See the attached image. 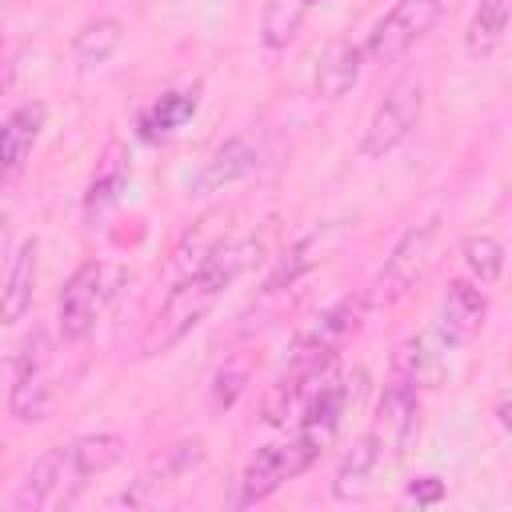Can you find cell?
I'll list each match as a JSON object with an SVG mask.
<instances>
[{"label": "cell", "mask_w": 512, "mask_h": 512, "mask_svg": "<svg viewBox=\"0 0 512 512\" xmlns=\"http://www.w3.org/2000/svg\"><path fill=\"white\" fill-rule=\"evenodd\" d=\"M308 12H312L308 0H264V8H260V44L272 48V52L288 48L300 36Z\"/></svg>", "instance_id": "cb8c5ba5"}, {"label": "cell", "mask_w": 512, "mask_h": 512, "mask_svg": "<svg viewBox=\"0 0 512 512\" xmlns=\"http://www.w3.org/2000/svg\"><path fill=\"white\" fill-rule=\"evenodd\" d=\"M316 460H320V456H316L296 432H292L288 440H280V444H264V448L244 464V472H240V480H236L232 504H236V508H252V504H260V500H268L284 480H296V476L308 472Z\"/></svg>", "instance_id": "5b68a950"}, {"label": "cell", "mask_w": 512, "mask_h": 512, "mask_svg": "<svg viewBox=\"0 0 512 512\" xmlns=\"http://www.w3.org/2000/svg\"><path fill=\"white\" fill-rule=\"evenodd\" d=\"M116 284H120V268L116 264H108V260H84L64 280V288L56 296V332H60V340L80 344L96 328V320H100L104 304L112 300Z\"/></svg>", "instance_id": "3957f363"}, {"label": "cell", "mask_w": 512, "mask_h": 512, "mask_svg": "<svg viewBox=\"0 0 512 512\" xmlns=\"http://www.w3.org/2000/svg\"><path fill=\"white\" fill-rule=\"evenodd\" d=\"M308 4H312V8H316V4H324V0H308Z\"/></svg>", "instance_id": "4dcf8cb0"}, {"label": "cell", "mask_w": 512, "mask_h": 512, "mask_svg": "<svg viewBox=\"0 0 512 512\" xmlns=\"http://www.w3.org/2000/svg\"><path fill=\"white\" fill-rule=\"evenodd\" d=\"M64 448H68V468H72L76 488H84L92 476H104L108 468H116L128 452L120 432H88V436H80Z\"/></svg>", "instance_id": "ffe728a7"}, {"label": "cell", "mask_w": 512, "mask_h": 512, "mask_svg": "<svg viewBox=\"0 0 512 512\" xmlns=\"http://www.w3.org/2000/svg\"><path fill=\"white\" fill-rule=\"evenodd\" d=\"M460 256H464V268L476 276V284H496L500 272H504V244L488 232H472L460 240Z\"/></svg>", "instance_id": "d4e9b609"}, {"label": "cell", "mask_w": 512, "mask_h": 512, "mask_svg": "<svg viewBox=\"0 0 512 512\" xmlns=\"http://www.w3.org/2000/svg\"><path fill=\"white\" fill-rule=\"evenodd\" d=\"M380 460H384L380 436H376V432H360V436L344 448V456L336 460L332 496H336V500H356V496H364V488H368V480H372V472H376Z\"/></svg>", "instance_id": "d6986e66"}, {"label": "cell", "mask_w": 512, "mask_h": 512, "mask_svg": "<svg viewBox=\"0 0 512 512\" xmlns=\"http://www.w3.org/2000/svg\"><path fill=\"white\" fill-rule=\"evenodd\" d=\"M332 240H336V228H332V224H328V228H316V232H308V236H300V240L276 260V268L268 272V280H264V296H276V292L292 288L304 272H312V268L324 260V252H328Z\"/></svg>", "instance_id": "7402d4cb"}, {"label": "cell", "mask_w": 512, "mask_h": 512, "mask_svg": "<svg viewBox=\"0 0 512 512\" xmlns=\"http://www.w3.org/2000/svg\"><path fill=\"white\" fill-rule=\"evenodd\" d=\"M0 284H4V280H0Z\"/></svg>", "instance_id": "d6a6232c"}, {"label": "cell", "mask_w": 512, "mask_h": 512, "mask_svg": "<svg viewBox=\"0 0 512 512\" xmlns=\"http://www.w3.org/2000/svg\"><path fill=\"white\" fill-rule=\"evenodd\" d=\"M444 480L440 476H416V480H408V488H404V500L408 504H420V508H428V504H440L444 500Z\"/></svg>", "instance_id": "83f0119b"}, {"label": "cell", "mask_w": 512, "mask_h": 512, "mask_svg": "<svg viewBox=\"0 0 512 512\" xmlns=\"http://www.w3.org/2000/svg\"><path fill=\"white\" fill-rule=\"evenodd\" d=\"M496 420H500V428L508 432V392L496 396Z\"/></svg>", "instance_id": "f1b7e54d"}, {"label": "cell", "mask_w": 512, "mask_h": 512, "mask_svg": "<svg viewBox=\"0 0 512 512\" xmlns=\"http://www.w3.org/2000/svg\"><path fill=\"white\" fill-rule=\"evenodd\" d=\"M36 276H40V240L28 236V240H20V248L12 256V268L0 284V324H20L32 312Z\"/></svg>", "instance_id": "2e32d148"}, {"label": "cell", "mask_w": 512, "mask_h": 512, "mask_svg": "<svg viewBox=\"0 0 512 512\" xmlns=\"http://www.w3.org/2000/svg\"><path fill=\"white\" fill-rule=\"evenodd\" d=\"M200 108V88H176V92H164L160 100H152L140 116H136V136L156 144V140H168L176 136Z\"/></svg>", "instance_id": "ac0fdd59"}, {"label": "cell", "mask_w": 512, "mask_h": 512, "mask_svg": "<svg viewBox=\"0 0 512 512\" xmlns=\"http://www.w3.org/2000/svg\"><path fill=\"white\" fill-rule=\"evenodd\" d=\"M364 308H368L364 296H344V300L328 304V308L296 336L292 356H340V348L348 344V336L360 332Z\"/></svg>", "instance_id": "8fae6325"}, {"label": "cell", "mask_w": 512, "mask_h": 512, "mask_svg": "<svg viewBox=\"0 0 512 512\" xmlns=\"http://www.w3.org/2000/svg\"><path fill=\"white\" fill-rule=\"evenodd\" d=\"M128 180H132L128 148H124L120 140H112V144L104 148V156L96 160V172H92V180H88V192H84V220L96 224L104 212H112V208L120 204Z\"/></svg>", "instance_id": "9a60e30c"}, {"label": "cell", "mask_w": 512, "mask_h": 512, "mask_svg": "<svg viewBox=\"0 0 512 512\" xmlns=\"http://www.w3.org/2000/svg\"><path fill=\"white\" fill-rule=\"evenodd\" d=\"M0 48H4V32H0Z\"/></svg>", "instance_id": "1f68e13d"}, {"label": "cell", "mask_w": 512, "mask_h": 512, "mask_svg": "<svg viewBox=\"0 0 512 512\" xmlns=\"http://www.w3.org/2000/svg\"><path fill=\"white\" fill-rule=\"evenodd\" d=\"M416 428H420V384L392 372V380L380 392L376 428L372 432L380 436L384 448H392L396 456H404L408 444H412V436H416Z\"/></svg>", "instance_id": "9c48e42d"}, {"label": "cell", "mask_w": 512, "mask_h": 512, "mask_svg": "<svg viewBox=\"0 0 512 512\" xmlns=\"http://www.w3.org/2000/svg\"><path fill=\"white\" fill-rule=\"evenodd\" d=\"M420 116H424V84H420L416 76L396 80V84L384 92V100L372 108L368 124H364L360 156L384 160L392 148H400V144L412 136V128L420 124Z\"/></svg>", "instance_id": "277c9868"}, {"label": "cell", "mask_w": 512, "mask_h": 512, "mask_svg": "<svg viewBox=\"0 0 512 512\" xmlns=\"http://www.w3.org/2000/svg\"><path fill=\"white\" fill-rule=\"evenodd\" d=\"M56 404V384H52V340L44 332H32L16 356V380L8 392V412L20 424L48 420Z\"/></svg>", "instance_id": "52a82bcc"}, {"label": "cell", "mask_w": 512, "mask_h": 512, "mask_svg": "<svg viewBox=\"0 0 512 512\" xmlns=\"http://www.w3.org/2000/svg\"><path fill=\"white\" fill-rule=\"evenodd\" d=\"M124 20L120 16H96V20H88V24H80L76 32H72V40H68V52H72V64L76 68H100V64H108L116 52H120V44H124Z\"/></svg>", "instance_id": "44dd1931"}, {"label": "cell", "mask_w": 512, "mask_h": 512, "mask_svg": "<svg viewBox=\"0 0 512 512\" xmlns=\"http://www.w3.org/2000/svg\"><path fill=\"white\" fill-rule=\"evenodd\" d=\"M444 16V0H396L368 32L364 56L372 64H396L416 40H424Z\"/></svg>", "instance_id": "8992f818"}, {"label": "cell", "mask_w": 512, "mask_h": 512, "mask_svg": "<svg viewBox=\"0 0 512 512\" xmlns=\"http://www.w3.org/2000/svg\"><path fill=\"white\" fill-rule=\"evenodd\" d=\"M248 380H252V360H248V356L224 360V364L212 372V380H208V408H212V412H228V408L244 396Z\"/></svg>", "instance_id": "484cf974"}, {"label": "cell", "mask_w": 512, "mask_h": 512, "mask_svg": "<svg viewBox=\"0 0 512 512\" xmlns=\"http://www.w3.org/2000/svg\"><path fill=\"white\" fill-rule=\"evenodd\" d=\"M256 164H260L256 148H252L244 136H228V140H224V144H216V148H212V156L200 164V172H196L192 188H196L200 196L224 192V188L240 184L244 176H252V172H256Z\"/></svg>", "instance_id": "5bb4252c"}, {"label": "cell", "mask_w": 512, "mask_h": 512, "mask_svg": "<svg viewBox=\"0 0 512 512\" xmlns=\"http://www.w3.org/2000/svg\"><path fill=\"white\" fill-rule=\"evenodd\" d=\"M436 244H440V220H428V224H416L408 228L392 252L384 256L380 272L372 276L368 292H364V304L372 308H388V304H400L432 268L436 260Z\"/></svg>", "instance_id": "7a4b0ae2"}, {"label": "cell", "mask_w": 512, "mask_h": 512, "mask_svg": "<svg viewBox=\"0 0 512 512\" xmlns=\"http://www.w3.org/2000/svg\"><path fill=\"white\" fill-rule=\"evenodd\" d=\"M392 372L396 376H408L416 384H424V376L432 372V352H428V340L424 336H408L396 344L392 352Z\"/></svg>", "instance_id": "4316f807"}, {"label": "cell", "mask_w": 512, "mask_h": 512, "mask_svg": "<svg viewBox=\"0 0 512 512\" xmlns=\"http://www.w3.org/2000/svg\"><path fill=\"white\" fill-rule=\"evenodd\" d=\"M8 80H12V64H8V60H0V92L8 88Z\"/></svg>", "instance_id": "f546056e"}, {"label": "cell", "mask_w": 512, "mask_h": 512, "mask_svg": "<svg viewBox=\"0 0 512 512\" xmlns=\"http://www.w3.org/2000/svg\"><path fill=\"white\" fill-rule=\"evenodd\" d=\"M260 240L252 236H240V240H220L196 268H188L180 276V284L164 296V304L156 308V316L148 320L144 328V340H140V356H164L172 352L212 308L216 300L260 260Z\"/></svg>", "instance_id": "6da1fadb"}, {"label": "cell", "mask_w": 512, "mask_h": 512, "mask_svg": "<svg viewBox=\"0 0 512 512\" xmlns=\"http://www.w3.org/2000/svg\"><path fill=\"white\" fill-rule=\"evenodd\" d=\"M76 480L68 468V448H48L20 480V488L12 492V508L20 512H36V508H52V504H68L76 496Z\"/></svg>", "instance_id": "30bf717a"}, {"label": "cell", "mask_w": 512, "mask_h": 512, "mask_svg": "<svg viewBox=\"0 0 512 512\" xmlns=\"http://www.w3.org/2000/svg\"><path fill=\"white\" fill-rule=\"evenodd\" d=\"M508 20H512V0H480L464 28V52L472 60H488L504 44Z\"/></svg>", "instance_id": "603a6c76"}, {"label": "cell", "mask_w": 512, "mask_h": 512, "mask_svg": "<svg viewBox=\"0 0 512 512\" xmlns=\"http://www.w3.org/2000/svg\"><path fill=\"white\" fill-rule=\"evenodd\" d=\"M484 320H488L484 288L472 284V280H448V292L440 300V336H444V344L460 348V344L476 340Z\"/></svg>", "instance_id": "4fadbf2b"}, {"label": "cell", "mask_w": 512, "mask_h": 512, "mask_svg": "<svg viewBox=\"0 0 512 512\" xmlns=\"http://www.w3.org/2000/svg\"><path fill=\"white\" fill-rule=\"evenodd\" d=\"M332 376H336V356H292L288 372H280L276 384H268V392L260 396V420L272 428L296 420L308 396Z\"/></svg>", "instance_id": "ba28073f"}, {"label": "cell", "mask_w": 512, "mask_h": 512, "mask_svg": "<svg viewBox=\"0 0 512 512\" xmlns=\"http://www.w3.org/2000/svg\"><path fill=\"white\" fill-rule=\"evenodd\" d=\"M44 120H48V108H44L40 100L16 104V108L0 120V188L12 184V180L24 172L32 148H36V140H40V132H44Z\"/></svg>", "instance_id": "7c38bea8"}, {"label": "cell", "mask_w": 512, "mask_h": 512, "mask_svg": "<svg viewBox=\"0 0 512 512\" xmlns=\"http://www.w3.org/2000/svg\"><path fill=\"white\" fill-rule=\"evenodd\" d=\"M360 68H364V48L352 44V40H344V36L332 40V44L320 52V64H316V76H312L316 96L328 100V104L344 100V96L356 88Z\"/></svg>", "instance_id": "e0dca14e"}]
</instances>
